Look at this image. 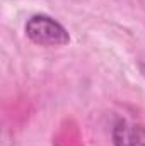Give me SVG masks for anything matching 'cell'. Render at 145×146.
I'll return each instance as SVG.
<instances>
[{
    "label": "cell",
    "mask_w": 145,
    "mask_h": 146,
    "mask_svg": "<svg viewBox=\"0 0 145 146\" xmlns=\"http://www.w3.org/2000/svg\"><path fill=\"white\" fill-rule=\"evenodd\" d=\"M26 36L29 41L39 46L46 48H60L67 46L70 42V34L68 31L53 17L44 15V14H36L28 19L24 26Z\"/></svg>",
    "instance_id": "1"
},
{
    "label": "cell",
    "mask_w": 145,
    "mask_h": 146,
    "mask_svg": "<svg viewBox=\"0 0 145 146\" xmlns=\"http://www.w3.org/2000/svg\"><path fill=\"white\" fill-rule=\"evenodd\" d=\"M114 146H145V126L118 121L113 127Z\"/></svg>",
    "instance_id": "2"
},
{
    "label": "cell",
    "mask_w": 145,
    "mask_h": 146,
    "mask_svg": "<svg viewBox=\"0 0 145 146\" xmlns=\"http://www.w3.org/2000/svg\"><path fill=\"white\" fill-rule=\"evenodd\" d=\"M138 68H140V73L144 75V78H145V63H140V65H138Z\"/></svg>",
    "instance_id": "3"
}]
</instances>
